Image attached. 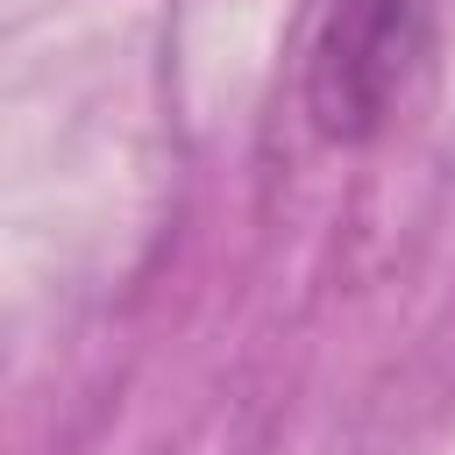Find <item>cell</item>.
I'll use <instances>...</instances> for the list:
<instances>
[{"instance_id":"obj_1","label":"cell","mask_w":455,"mask_h":455,"mask_svg":"<svg viewBox=\"0 0 455 455\" xmlns=\"http://www.w3.org/2000/svg\"><path fill=\"white\" fill-rule=\"evenodd\" d=\"M427 57L419 0H334L306 64V114L327 142H370L391 128L412 71Z\"/></svg>"}]
</instances>
